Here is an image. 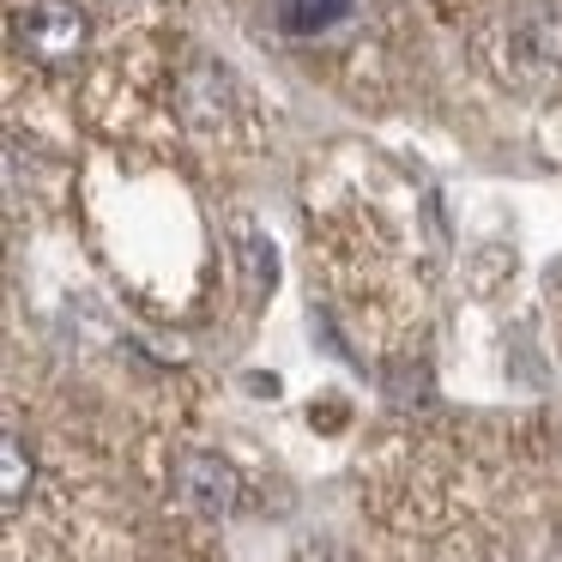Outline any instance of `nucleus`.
<instances>
[{
  "mask_svg": "<svg viewBox=\"0 0 562 562\" xmlns=\"http://www.w3.org/2000/svg\"><path fill=\"white\" fill-rule=\"evenodd\" d=\"M357 13V0H279V31L291 43H321L327 31H339Z\"/></svg>",
  "mask_w": 562,
  "mask_h": 562,
  "instance_id": "f03ea898",
  "label": "nucleus"
},
{
  "mask_svg": "<svg viewBox=\"0 0 562 562\" xmlns=\"http://www.w3.org/2000/svg\"><path fill=\"white\" fill-rule=\"evenodd\" d=\"M19 37L43 61H67L86 43V13H79L74 0H31L25 13H19Z\"/></svg>",
  "mask_w": 562,
  "mask_h": 562,
  "instance_id": "f257e3e1",
  "label": "nucleus"
}]
</instances>
